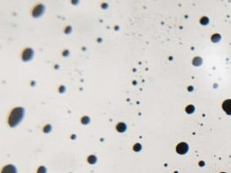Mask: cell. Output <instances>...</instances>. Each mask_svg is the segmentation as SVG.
Wrapping results in <instances>:
<instances>
[{"label": "cell", "instance_id": "1", "mask_svg": "<svg viewBox=\"0 0 231 173\" xmlns=\"http://www.w3.org/2000/svg\"><path fill=\"white\" fill-rule=\"evenodd\" d=\"M24 116V109L22 107H16L11 112L8 119V124L11 127H15V125H17L22 120Z\"/></svg>", "mask_w": 231, "mask_h": 173}, {"label": "cell", "instance_id": "9", "mask_svg": "<svg viewBox=\"0 0 231 173\" xmlns=\"http://www.w3.org/2000/svg\"><path fill=\"white\" fill-rule=\"evenodd\" d=\"M193 111H194V107H193V106H189V107H187V108H186V112L189 113V114L192 113Z\"/></svg>", "mask_w": 231, "mask_h": 173}, {"label": "cell", "instance_id": "2", "mask_svg": "<svg viewBox=\"0 0 231 173\" xmlns=\"http://www.w3.org/2000/svg\"><path fill=\"white\" fill-rule=\"evenodd\" d=\"M188 149H189L188 144L185 143H179V144L177 145V147H176V151H177V152L179 154H185L186 152H188Z\"/></svg>", "mask_w": 231, "mask_h": 173}, {"label": "cell", "instance_id": "12", "mask_svg": "<svg viewBox=\"0 0 231 173\" xmlns=\"http://www.w3.org/2000/svg\"><path fill=\"white\" fill-rule=\"evenodd\" d=\"M201 60L200 59V58H196V59L193 61V63H194V65H196V66H199L200 64H201Z\"/></svg>", "mask_w": 231, "mask_h": 173}, {"label": "cell", "instance_id": "14", "mask_svg": "<svg viewBox=\"0 0 231 173\" xmlns=\"http://www.w3.org/2000/svg\"><path fill=\"white\" fill-rule=\"evenodd\" d=\"M52 129V127H51V125H46L45 127H44L43 131L45 132V133H48V132H50V130Z\"/></svg>", "mask_w": 231, "mask_h": 173}, {"label": "cell", "instance_id": "7", "mask_svg": "<svg viewBox=\"0 0 231 173\" xmlns=\"http://www.w3.org/2000/svg\"><path fill=\"white\" fill-rule=\"evenodd\" d=\"M117 130L119 132V133H123V132H125L126 130V124H124V123H119V124L117 125Z\"/></svg>", "mask_w": 231, "mask_h": 173}, {"label": "cell", "instance_id": "6", "mask_svg": "<svg viewBox=\"0 0 231 173\" xmlns=\"http://www.w3.org/2000/svg\"><path fill=\"white\" fill-rule=\"evenodd\" d=\"M2 173H16V169H15V166L7 165L3 169Z\"/></svg>", "mask_w": 231, "mask_h": 173}, {"label": "cell", "instance_id": "8", "mask_svg": "<svg viewBox=\"0 0 231 173\" xmlns=\"http://www.w3.org/2000/svg\"><path fill=\"white\" fill-rule=\"evenodd\" d=\"M88 162H90V164H94L96 162H97V159H96V157L94 156V155H90V156L88 158Z\"/></svg>", "mask_w": 231, "mask_h": 173}, {"label": "cell", "instance_id": "11", "mask_svg": "<svg viewBox=\"0 0 231 173\" xmlns=\"http://www.w3.org/2000/svg\"><path fill=\"white\" fill-rule=\"evenodd\" d=\"M141 149H142V146H141V144H139V143H136V144L134 146V150L136 151V152H139V151H141Z\"/></svg>", "mask_w": 231, "mask_h": 173}, {"label": "cell", "instance_id": "4", "mask_svg": "<svg viewBox=\"0 0 231 173\" xmlns=\"http://www.w3.org/2000/svg\"><path fill=\"white\" fill-rule=\"evenodd\" d=\"M43 10H44L43 6H42V5H38L37 6H35V9L32 10V15H34L35 17H38L42 15Z\"/></svg>", "mask_w": 231, "mask_h": 173}, {"label": "cell", "instance_id": "10", "mask_svg": "<svg viewBox=\"0 0 231 173\" xmlns=\"http://www.w3.org/2000/svg\"><path fill=\"white\" fill-rule=\"evenodd\" d=\"M37 173H46V169L43 166H41L38 169V170H37Z\"/></svg>", "mask_w": 231, "mask_h": 173}, {"label": "cell", "instance_id": "3", "mask_svg": "<svg viewBox=\"0 0 231 173\" xmlns=\"http://www.w3.org/2000/svg\"><path fill=\"white\" fill-rule=\"evenodd\" d=\"M32 55H34V51H32V49H26L23 52V60L25 61H29V60H31L32 58Z\"/></svg>", "mask_w": 231, "mask_h": 173}, {"label": "cell", "instance_id": "5", "mask_svg": "<svg viewBox=\"0 0 231 173\" xmlns=\"http://www.w3.org/2000/svg\"><path fill=\"white\" fill-rule=\"evenodd\" d=\"M222 107L227 114H231V99H227V100L224 101Z\"/></svg>", "mask_w": 231, "mask_h": 173}, {"label": "cell", "instance_id": "13", "mask_svg": "<svg viewBox=\"0 0 231 173\" xmlns=\"http://www.w3.org/2000/svg\"><path fill=\"white\" fill-rule=\"evenodd\" d=\"M81 122H82V124H89V122H90V119H89V117L85 116V117H83L81 119Z\"/></svg>", "mask_w": 231, "mask_h": 173}]
</instances>
